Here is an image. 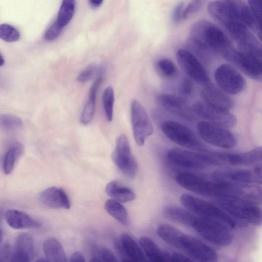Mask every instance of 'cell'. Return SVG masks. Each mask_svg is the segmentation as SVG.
Returning <instances> with one entry per match:
<instances>
[{"label": "cell", "mask_w": 262, "mask_h": 262, "mask_svg": "<svg viewBox=\"0 0 262 262\" xmlns=\"http://www.w3.org/2000/svg\"><path fill=\"white\" fill-rule=\"evenodd\" d=\"M176 180L181 187L197 193L216 200L242 199L257 202L260 196L259 188L254 185L238 186L210 180L188 172L178 173Z\"/></svg>", "instance_id": "obj_1"}, {"label": "cell", "mask_w": 262, "mask_h": 262, "mask_svg": "<svg viewBox=\"0 0 262 262\" xmlns=\"http://www.w3.org/2000/svg\"><path fill=\"white\" fill-rule=\"evenodd\" d=\"M165 218L187 226L212 244L226 247L232 241L230 229L217 222L200 216L189 210L170 206L163 210Z\"/></svg>", "instance_id": "obj_2"}, {"label": "cell", "mask_w": 262, "mask_h": 262, "mask_svg": "<svg viewBox=\"0 0 262 262\" xmlns=\"http://www.w3.org/2000/svg\"><path fill=\"white\" fill-rule=\"evenodd\" d=\"M157 233L162 239L186 253L193 261H217V254L213 249L176 227L166 224H160L157 229Z\"/></svg>", "instance_id": "obj_3"}, {"label": "cell", "mask_w": 262, "mask_h": 262, "mask_svg": "<svg viewBox=\"0 0 262 262\" xmlns=\"http://www.w3.org/2000/svg\"><path fill=\"white\" fill-rule=\"evenodd\" d=\"M190 37L205 43L212 51L229 60L234 51L227 35L218 27L207 20H200L191 27Z\"/></svg>", "instance_id": "obj_4"}, {"label": "cell", "mask_w": 262, "mask_h": 262, "mask_svg": "<svg viewBox=\"0 0 262 262\" xmlns=\"http://www.w3.org/2000/svg\"><path fill=\"white\" fill-rule=\"evenodd\" d=\"M180 202L188 210L206 219L220 223L230 229L241 226V223L218 206L188 193L180 197Z\"/></svg>", "instance_id": "obj_5"}, {"label": "cell", "mask_w": 262, "mask_h": 262, "mask_svg": "<svg viewBox=\"0 0 262 262\" xmlns=\"http://www.w3.org/2000/svg\"><path fill=\"white\" fill-rule=\"evenodd\" d=\"M215 204L233 218L255 226H260L262 211L258 204L242 199L215 200Z\"/></svg>", "instance_id": "obj_6"}, {"label": "cell", "mask_w": 262, "mask_h": 262, "mask_svg": "<svg viewBox=\"0 0 262 262\" xmlns=\"http://www.w3.org/2000/svg\"><path fill=\"white\" fill-rule=\"evenodd\" d=\"M166 157L173 164L189 169H202L221 164L213 153H202L178 148L168 150Z\"/></svg>", "instance_id": "obj_7"}, {"label": "cell", "mask_w": 262, "mask_h": 262, "mask_svg": "<svg viewBox=\"0 0 262 262\" xmlns=\"http://www.w3.org/2000/svg\"><path fill=\"white\" fill-rule=\"evenodd\" d=\"M161 129L168 139L181 146L196 151L205 152L207 151V147L194 133L181 123L166 120L162 123Z\"/></svg>", "instance_id": "obj_8"}, {"label": "cell", "mask_w": 262, "mask_h": 262, "mask_svg": "<svg viewBox=\"0 0 262 262\" xmlns=\"http://www.w3.org/2000/svg\"><path fill=\"white\" fill-rule=\"evenodd\" d=\"M211 178L221 182L238 186L261 184V163L255 165L253 169H231L214 171Z\"/></svg>", "instance_id": "obj_9"}, {"label": "cell", "mask_w": 262, "mask_h": 262, "mask_svg": "<svg viewBox=\"0 0 262 262\" xmlns=\"http://www.w3.org/2000/svg\"><path fill=\"white\" fill-rule=\"evenodd\" d=\"M229 128L207 121L200 122L197 125L198 133L206 142L224 148H231L237 144V140Z\"/></svg>", "instance_id": "obj_10"}, {"label": "cell", "mask_w": 262, "mask_h": 262, "mask_svg": "<svg viewBox=\"0 0 262 262\" xmlns=\"http://www.w3.org/2000/svg\"><path fill=\"white\" fill-rule=\"evenodd\" d=\"M112 159L118 169L125 176L133 178L138 170L137 163L133 156L127 136L121 134L116 139Z\"/></svg>", "instance_id": "obj_11"}, {"label": "cell", "mask_w": 262, "mask_h": 262, "mask_svg": "<svg viewBox=\"0 0 262 262\" xmlns=\"http://www.w3.org/2000/svg\"><path fill=\"white\" fill-rule=\"evenodd\" d=\"M214 78L223 91L231 95H237L245 89L246 82L244 77L229 64L219 66L214 73Z\"/></svg>", "instance_id": "obj_12"}, {"label": "cell", "mask_w": 262, "mask_h": 262, "mask_svg": "<svg viewBox=\"0 0 262 262\" xmlns=\"http://www.w3.org/2000/svg\"><path fill=\"white\" fill-rule=\"evenodd\" d=\"M130 114L135 141L138 145L143 146L146 139L153 133L152 124L146 110L136 100L132 102Z\"/></svg>", "instance_id": "obj_13"}, {"label": "cell", "mask_w": 262, "mask_h": 262, "mask_svg": "<svg viewBox=\"0 0 262 262\" xmlns=\"http://www.w3.org/2000/svg\"><path fill=\"white\" fill-rule=\"evenodd\" d=\"M176 56L182 70L191 80L202 85L209 84L210 78L200 60L189 51L180 49Z\"/></svg>", "instance_id": "obj_14"}, {"label": "cell", "mask_w": 262, "mask_h": 262, "mask_svg": "<svg viewBox=\"0 0 262 262\" xmlns=\"http://www.w3.org/2000/svg\"><path fill=\"white\" fill-rule=\"evenodd\" d=\"M192 110L198 116L211 123L229 129L236 125V117L230 111L213 107L205 102H195Z\"/></svg>", "instance_id": "obj_15"}, {"label": "cell", "mask_w": 262, "mask_h": 262, "mask_svg": "<svg viewBox=\"0 0 262 262\" xmlns=\"http://www.w3.org/2000/svg\"><path fill=\"white\" fill-rule=\"evenodd\" d=\"M221 163L233 166H252L261 163L262 148L256 147L249 151L241 153L217 152L214 153Z\"/></svg>", "instance_id": "obj_16"}, {"label": "cell", "mask_w": 262, "mask_h": 262, "mask_svg": "<svg viewBox=\"0 0 262 262\" xmlns=\"http://www.w3.org/2000/svg\"><path fill=\"white\" fill-rule=\"evenodd\" d=\"M251 79L261 81L262 79L261 59L251 55L235 51L230 60Z\"/></svg>", "instance_id": "obj_17"}, {"label": "cell", "mask_w": 262, "mask_h": 262, "mask_svg": "<svg viewBox=\"0 0 262 262\" xmlns=\"http://www.w3.org/2000/svg\"><path fill=\"white\" fill-rule=\"evenodd\" d=\"M202 96L207 104L223 110L230 111L233 106V100L227 93L209 84L203 89Z\"/></svg>", "instance_id": "obj_18"}, {"label": "cell", "mask_w": 262, "mask_h": 262, "mask_svg": "<svg viewBox=\"0 0 262 262\" xmlns=\"http://www.w3.org/2000/svg\"><path fill=\"white\" fill-rule=\"evenodd\" d=\"M39 199L44 205L51 208L68 209L71 207L67 194L60 187L52 186L47 188L40 193Z\"/></svg>", "instance_id": "obj_19"}, {"label": "cell", "mask_w": 262, "mask_h": 262, "mask_svg": "<svg viewBox=\"0 0 262 262\" xmlns=\"http://www.w3.org/2000/svg\"><path fill=\"white\" fill-rule=\"evenodd\" d=\"M34 252L32 237L28 233H21L17 235L15 248L10 261L28 262L32 260Z\"/></svg>", "instance_id": "obj_20"}, {"label": "cell", "mask_w": 262, "mask_h": 262, "mask_svg": "<svg viewBox=\"0 0 262 262\" xmlns=\"http://www.w3.org/2000/svg\"><path fill=\"white\" fill-rule=\"evenodd\" d=\"M5 219L8 224L16 229L38 228L41 224L27 213L15 209H9L6 212Z\"/></svg>", "instance_id": "obj_21"}, {"label": "cell", "mask_w": 262, "mask_h": 262, "mask_svg": "<svg viewBox=\"0 0 262 262\" xmlns=\"http://www.w3.org/2000/svg\"><path fill=\"white\" fill-rule=\"evenodd\" d=\"M139 243L147 259L153 262L171 261V252L161 250L151 238L142 236Z\"/></svg>", "instance_id": "obj_22"}, {"label": "cell", "mask_w": 262, "mask_h": 262, "mask_svg": "<svg viewBox=\"0 0 262 262\" xmlns=\"http://www.w3.org/2000/svg\"><path fill=\"white\" fill-rule=\"evenodd\" d=\"M158 101L160 105L168 112L183 118L190 117V114L184 99L169 94L158 96Z\"/></svg>", "instance_id": "obj_23"}, {"label": "cell", "mask_w": 262, "mask_h": 262, "mask_svg": "<svg viewBox=\"0 0 262 262\" xmlns=\"http://www.w3.org/2000/svg\"><path fill=\"white\" fill-rule=\"evenodd\" d=\"M207 10L210 16L225 27L236 20H239L222 0L211 2L208 6Z\"/></svg>", "instance_id": "obj_24"}, {"label": "cell", "mask_w": 262, "mask_h": 262, "mask_svg": "<svg viewBox=\"0 0 262 262\" xmlns=\"http://www.w3.org/2000/svg\"><path fill=\"white\" fill-rule=\"evenodd\" d=\"M102 80V76L97 77L90 87L88 99L80 116V120L83 125L89 124L93 119L95 111L97 94Z\"/></svg>", "instance_id": "obj_25"}, {"label": "cell", "mask_w": 262, "mask_h": 262, "mask_svg": "<svg viewBox=\"0 0 262 262\" xmlns=\"http://www.w3.org/2000/svg\"><path fill=\"white\" fill-rule=\"evenodd\" d=\"M43 250L47 261H67V257L61 244L55 238H49L44 242Z\"/></svg>", "instance_id": "obj_26"}, {"label": "cell", "mask_w": 262, "mask_h": 262, "mask_svg": "<svg viewBox=\"0 0 262 262\" xmlns=\"http://www.w3.org/2000/svg\"><path fill=\"white\" fill-rule=\"evenodd\" d=\"M120 239L130 261L141 262L147 260L140 245L130 235L123 233Z\"/></svg>", "instance_id": "obj_27"}, {"label": "cell", "mask_w": 262, "mask_h": 262, "mask_svg": "<svg viewBox=\"0 0 262 262\" xmlns=\"http://www.w3.org/2000/svg\"><path fill=\"white\" fill-rule=\"evenodd\" d=\"M105 192L112 199L120 203L130 202L136 198L135 194L130 189L116 181H112L106 185Z\"/></svg>", "instance_id": "obj_28"}, {"label": "cell", "mask_w": 262, "mask_h": 262, "mask_svg": "<svg viewBox=\"0 0 262 262\" xmlns=\"http://www.w3.org/2000/svg\"><path fill=\"white\" fill-rule=\"evenodd\" d=\"M106 211L113 218L123 225H127L129 216L124 206L113 199L107 200L104 204Z\"/></svg>", "instance_id": "obj_29"}, {"label": "cell", "mask_w": 262, "mask_h": 262, "mask_svg": "<svg viewBox=\"0 0 262 262\" xmlns=\"http://www.w3.org/2000/svg\"><path fill=\"white\" fill-rule=\"evenodd\" d=\"M187 44L188 51L199 60L207 61L210 59L213 51L203 42L190 37Z\"/></svg>", "instance_id": "obj_30"}, {"label": "cell", "mask_w": 262, "mask_h": 262, "mask_svg": "<svg viewBox=\"0 0 262 262\" xmlns=\"http://www.w3.org/2000/svg\"><path fill=\"white\" fill-rule=\"evenodd\" d=\"M75 0H63L58 13L57 22L62 28L71 21L74 14Z\"/></svg>", "instance_id": "obj_31"}, {"label": "cell", "mask_w": 262, "mask_h": 262, "mask_svg": "<svg viewBox=\"0 0 262 262\" xmlns=\"http://www.w3.org/2000/svg\"><path fill=\"white\" fill-rule=\"evenodd\" d=\"M21 151V145L18 143H15L6 152L3 162V170L5 174L8 175L12 172Z\"/></svg>", "instance_id": "obj_32"}, {"label": "cell", "mask_w": 262, "mask_h": 262, "mask_svg": "<svg viewBox=\"0 0 262 262\" xmlns=\"http://www.w3.org/2000/svg\"><path fill=\"white\" fill-rule=\"evenodd\" d=\"M102 100L106 120L111 122L113 118L115 100L114 92L112 86H108L104 90Z\"/></svg>", "instance_id": "obj_33"}, {"label": "cell", "mask_w": 262, "mask_h": 262, "mask_svg": "<svg viewBox=\"0 0 262 262\" xmlns=\"http://www.w3.org/2000/svg\"><path fill=\"white\" fill-rule=\"evenodd\" d=\"M103 72V68L99 65L90 64L85 68L78 76L77 80L82 83L90 81L96 76H101Z\"/></svg>", "instance_id": "obj_34"}, {"label": "cell", "mask_w": 262, "mask_h": 262, "mask_svg": "<svg viewBox=\"0 0 262 262\" xmlns=\"http://www.w3.org/2000/svg\"><path fill=\"white\" fill-rule=\"evenodd\" d=\"M23 125L22 120L18 117L10 114H0V127L6 130L19 129Z\"/></svg>", "instance_id": "obj_35"}, {"label": "cell", "mask_w": 262, "mask_h": 262, "mask_svg": "<svg viewBox=\"0 0 262 262\" xmlns=\"http://www.w3.org/2000/svg\"><path fill=\"white\" fill-rule=\"evenodd\" d=\"M19 32L13 26L7 24L0 25V38L7 42H14L20 38Z\"/></svg>", "instance_id": "obj_36"}, {"label": "cell", "mask_w": 262, "mask_h": 262, "mask_svg": "<svg viewBox=\"0 0 262 262\" xmlns=\"http://www.w3.org/2000/svg\"><path fill=\"white\" fill-rule=\"evenodd\" d=\"M157 67L160 74L166 77H172L177 74V68L174 63L168 59L158 61Z\"/></svg>", "instance_id": "obj_37"}, {"label": "cell", "mask_w": 262, "mask_h": 262, "mask_svg": "<svg viewBox=\"0 0 262 262\" xmlns=\"http://www.w3.org/2000/svg\"><path fill=\"white\" fill-rule=\"evenodd\" d=\"M202 4V0H191L185 9L183 10L182 19H187L198 12L201 8Z\"/></svg>", "instance_id": "obj_38"}, {"label": "cell", "mask_w": 262, "mask_h": 262, "mask_svg": "<svg viewBox=\"0 0 262 262\" xmlns=\"http://www.w3.org/2000/svg\"><path fill=\"white\" fill-rule=\"evenodd\" d=\"M62 28L57 21H55L45 32L44 38L47 41L55 40L60 35Z\"/></svg>", "instance_id": "obj_39"}, {"label": "cell", "mask_w": 262, "mask_h": 262, "mask_svg": "<svg viewBox=\"0 0 262 262\" xmlns=\"http://www.w3.org/2000/svg\"><path fill=\"white\" fill-rule=\"evenodd\" d=\"M249 7L257 21L261 24V0H248Z\"/></svg>", "instance_id": "obj_40"}, {"label": "cell", "mask_w": 262, "mask_h": 262, "mask_svg": "<svg viewBox=\"0 0 262 262\" xmlns=\"http://www.w3.org/2000/svg\"><path fill=\"white\" fill-rule=\"evenodd\" d=\"M98 255L100 261L118 262L119 261L113 252L105 248L99 249Z\"/></svg>", "instance_id": "obj_41"}, {"label": "cell", "mask_w": 262, "mask_h": 262, "mask_svg": "<svg viewBox=\"0 0 262 262\" xmlns=\"http://www.w3.org/2000/svg\"><path fill=\"white\" fill-rule=\"evenodd\" d=\"M184 2H179L174 7L171 14V19L174 24H177L182 19Z\"/></svg>", "instance_id": "obj_42"}, {"label": "cell", "mask_w": 262, "mask_h": 262, "mask_svg": "<svg viewBox=\"0 0 262 262\" xmlns=\"http://www.w3.org/2000/svg\"><path fill=\"white\" fill-rule=\"evenodd\" d=\"M193 85L192 81L188 79H184L179 88V93L184 96H189L193 91Z\"/></svg>", "instance_id": "obj_43"}, {"label": "cell", "mask_w": 262, "mask_h": 262, "mask_svg": "<svg viewBox=\"0 0 262 262\" xmlns=\"http://www.w3.org/2000/svg\"><path fill=\"white\" fill-rule=\"evenodd\" d=\"M114 244L116 252L120 260L122 261H130L125 252L120 239H116L114 241Z\"/></svg>", "instance_id": "obj_44"}, {"label": "cell", "mask_w": 262, "mask_h": 262, "mask_svg": "<svg viewBox=\"0 0 262 262\" xmlns=\"http://www.w3.org/2000/svg\"><path fill=\"white\" fill-rule=\"evenodd\" d=\"M12 252L10 245H5L0 250V261H10Z\"/></svg>", "instance_id": "obj_45"}, {"label": "cell", "mask_w": 262, "mask_h": 262, "mask_svg": "<svg viewBox=\"0 0 262 262\" xmlns=\"http://www.w3.org/2000/svg\"><path fill=\"white\" fill-rule=\"evenodd\" d=\"M70 261L71 262H84L85 259L81 253L77 251L72 254Z\"/></svg>", "instance_id": "obj_46"}, {"label": "cell", "mask_w": 262, "mask_h": 262, "mask_svg": "<svg viewBox=\"0 0 262 262\" xmlns=\"http://www.w3.org/2000/svg\"><path fill=\"white\" fill-rule=\"evenodd\" d=\"M103 0H89L91 6L93 8L99 7L102 4Z\"/></svg>", "instance_id": "obj_47"}, {"label": "cell", "mask_w": 262, "mask_h": 262, "mask_svg": "<svg viewBox=\"0 0 262 262\" xmlns=\"http://www.w3.org/2000/svg\"><path fill=\"white\" fill-rule=\"evenodd\" d=\"M5 63L4 58H3V56L0 53V67L4 65Z\"/></svg>", "instance_id": "obj_48"}, {"label": "cell", "mask_w": 262, "mask_h": 262, "mask_svg": "<svg viewBox=\"0 0 262 262\" xmlns=\"http://www.w3.org/2000/svg\"><path fill=\"white\" fill-rule=\"evenodd\" d=\"M2 239V232L1 230L0 229V243L1 242V241Z\"/></svg>", "instance_id": "obj_49"}]
</instances>
